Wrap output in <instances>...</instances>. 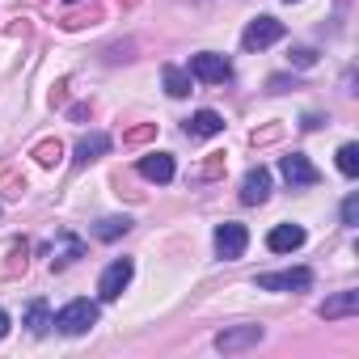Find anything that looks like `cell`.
Instances as JSON below:
<instances>
[{
    "label": "cell",
    "mask_w": 359,
    "mask_h": 359,
    "mask_svg": "<svg viewBox=\"0 0 359 359\" xmlns=\"http://www.w3.org/2000/svg\"><path fill=\"white\" fill-rule=\"evenodd\" d=\"M51 325H55L64 338H81V334H89V330L97 325V304H93V300H68V304L51 317Z\"/></svg>",
    "instance_id": "cell-1"
},
{
    "label": "cell",
    "mask_w": 359,
    "mask_h": 359,
    "mask_svg": "<svg viewBox=\"0 0 359 359\" xmlns=\"http://www.w3.org/2000/svg\"><path fill=\"white\" fill-rule=\"evenodd\" d=\"M258 292H309L313 287V271L309 266H292V271H266L254 279Z\"/></svg>",
    "instance_id": "cell-2"
},
{
    "label": "cell",
    "mask_w": 359,
    "mask_h": 359,
    "mask_svg": "<svg viewBox=\"0 0 359 359\" xmlns=\"http://www.w3.org/2000/svg\"><path fill=\"white\" fill-rule=\"evenodd\" d=\"M212 245H216V254H220L224 262H237V258L245 254V245H250V233H245V224H237V220H224V224H216V233H212Z\"/></svg>",
    "instance_id": "cell-3"
},
{
    "label": "cell",
    "mask_w": 359,
    "mask_h": 359,
    "mask_svg": "<svg viewBox=\"0 0 359 359\" xmlns=\"http://www.w3.org/2000/svg\"><path fill=\"white\" fill-rule=\"evenodd\" d=\"M283 34H287V30H283L279 18H254V22L245 26V34H241V47H245V51H266V47H275Z\"/></svg>",
    "instance_id": "cell-4"
},
{
    "label": "cell",
    "mask_w": 359,
    "mask_h": 359,
    "mask_svg": "<svg viewBox=\"0 0 359 359\" xmlns=\"http://www.w3.org/2000/svg\"><path fill=\"white\" fill-rule=\"evenodd\" d=\"M279 173L287 177V187H292V191H300V187H317V182H321L317 165H313L304 152H287V156H279Z\"/></svg>",
    "instance_id": "cell-5"
},
{
    "label": "cell",
    "mask_w": 359,
    "mask_h": 359,
    "mask_svg": "<svg viewBox=\"0 0 359 359\" xmlns=\"http://www.w3.org/2000/svg\"><path fill=\"white\" fill-rule=\"evenodd\" d=\"M131 275H135V262H131V258H114V262L102 271V279H97V292H102V300H118V296L127 292Z\"/></svg>",
    "instance_id": "cell-6"
},
{
    "label": "cell",
    "mask_w": 359,
    "mask_h": 359,
    "mask_svg": "<svg viewBox=\"0 0 359 359\" xmlns=\"http://www.w3.org/2000/svg\"><path fill=\"white\" fill-rule=\"evenodd\" d=\"M191 76L203 81V85H220V81L233 76V64H229L224 55H216V51H199V55L191 60Z\"/></svg>",
    "instance_id": "cell-7"
},
{
    "label": "cell",
    "mask_w": 359,
    "mask_h": 359,
    "mask_svg": "<svg viewBox=\"0 0 359 359\" xmlns=\"http://www.w3.org/2000/svg\"><path fill=\"white\" fill-rule=\"evenodd\" d=\"M262 338H266V330H262V325H229V330H220V334H216V351H220V355H233V351L258 346Z\"/></svg>",
    "instance_id": "cell-8"
},
{
    "label": "cell",
    "mask_w": 359,
    "mask_h": 359,
    "mask_svg": "<svg viewBox=\"0 0 359 359\" xmlns=\"http://www.w3.org/2000/svg\"><path fill=\"white\" fill-rule=\"evenodd\" d=\"M271 199V169H250L245 177H241V203H250V208H258V203H266Z\"/></svg>",
    "instance_id": "cell-9"
},
{
    "label": "cell",
    "mask_w": 359,
    "mask_h": 359,
    "mask_svg": "<svg viewBox=\"0 0 359 359\" xmlns=\"http://www.w3.org/2000/svg\"><path fill=\"white\" fill-rule=\"evenodd\" d=\"M173 173H177V165H173V156L169 152H144L140 156V177H148V182H173Z\"/></svg>",
    "instance_id": "cell-10"
},
{
    "label": "cell",
    "mask_w": 359,
    "mask_h": 359,
    "mask_svg": "<svg viewBox=\"0 0 359 359\" xmlns=\"http://www.w3.org/2000/svg\"><path fill=\"white\" fill-rule=\"evenodd\" d=\"M182 131H187L191 140H212V135L224 131V118H220L216 110H195V114L182 123Z\"/></svg>",
    "instance_id": "cell-11"
},
{
    "label": "cell",
    "mask_w": 359,
    "mask_h": 359,
    "mask_svg": "<svg viewBox=\"0 0 359 359\" xmlns=\"http://www.w3.org/2000/svg\"><path fill=\"white\" fill-rule=\"evenodd\" d=\"M304 245V229L300 224H275L271 233H266V250L271 254H292V250H300Z\"/></svg>",
    "instance_id": "cell-12"
},
{
    "label": "cell",
    "mask_w": 359,
    "mask_h": 359,
    "mask_svg": "<svg viewBox=\"0 0 359 359\" xmlns=\"http://www.w3.org/2000/svg\"><path fill=\"white\" fill-rule=\"evenodd\" d=\"M325 321H338V317H355L359 313V292L355 287H346V292H334L330 300H321V309H317Z\"/></svg>",
    "instance_id": "cell-13"
},
{
    "label": "cell",
    "mask_w": 359,
    "mask_h": 359,
    "mask_svg": "<svg viewBox=\"0 0 359 359\" xmlns=\"http://www.w3.org/2000/svg\"><path fill=\"white\" fill-rule=\"evenodd\" d=\"M110 148H114V140H110L106 131H93V135H81V140H76V156H72V161H76V165H89V161L106 156Z\"/></svg>",
    "instance_id": "cell-14"
},
{
    "label": "cell",
    "mask_w": 359,
    "mask_h": 359,
    "mask_svg": "<svg viewBox=\"0 0 359 359\" xmlns=\"http://www.w3.org/2000/svg\"><path fill=\"white\" fill-rule=\"evenodd\" d=\"M161 76H165V93H169V97H187V93H191V81H195L187 68H173V64H165Z\"/></svg>",
    "instance_id": "cell-15"
},
{
    "label": "cell",
    "mask_w": 359,
    "mask_h": 359,
    "mask_svg": "<svg viewBox=\"0 0 359 359\" xmlns=\"http://www.w3.org/2000/svg\"><path fill=\"white\" fill-rule=\"evenodd\" d=\"M127 233H131V220H127V216H106V220L93 224V237H97V241H118V237H127Z\"/></svg>",
    "instance_id": "cell-16"
},
{
    "label": "cell",
    "mask_w": 359,
    "mask_h": 359,
    "mask_svg": "<svg viewBox=\"0 0 359 359\" xmlns=\"http://www.w3.org/2000/svg\"><path fill=\"white\" fill-rule=\"evenodd\" d=\"M26 325H30V334H39V338H43V334L51 330V309H47L43 300H34V304L26 309Z\"/></svg>",
    "instance_id": "cell-17"
},
{
    "label": "cell",
    "mask_w": 359,
    "mask_h": 359,
    "mask_svg": "<svg viewBox=\"0 0 359 359\" xmlns=\"http://www.w3.org/2000/svg\"><path fill=\"white\" fill-rule=\"evenodd\" d=\"M338 173H342V177H355V173H359V148H355V144H342V148H338Z\"/></svg>",
    "instance_id": "cell-18"
},
{
    "label": "cell",
    "mask_w": 359,
    "mask_h": 359,
    "mask_svg": "<svg viewBox=\"0 0 359 359\" xmlns=\"http://www.w3.org/2000/svg\"><path fill=\"white\" fill-rule=\"evenodd\" d=\"M34 156H39V165H55V161L64 156V148H60L55 140H47V144H39V148H34Z\"/></svg>",
    "instance_id": "cell-19"
},
{
    "label": "cell",
    "mask_w": 359,
    "mask_h": 359,
    "mask_svg": "<svg viewBox=\"0 0 359 359\" xmlns=\"http://www.w3.org/2000/svg\"><path fill=\"white\" fill-rule=\"evenodd\" d=\"M342 224H346V229L359 224V195H346V199H342Z\"/></svg>",
    "instance_id": "cell-20"
},
{
    "label": "cell",
    "mask_w": 359,
    "mask_h": 359,
    "mask_svg": "<svg viewBox=\"0 0 359 359\" xmlns=\"http://www.w3.org/2000/svg\"><path fill=\"white\" fill-rule=\"evenodd\" d=\"M287 60H292L296 68H313V64H317V51H313V47H296Z\"/></svg>",
    "instance_id": "cell-21"
},
{
    "label": "cell",
    "mask_w": 359,
    "mask_h": 359,
    "mask_svg": "<svg viewBox=\"0 0 359 359\" xmlns=\"http://www.w3.org/2000/svg\"><path fill=\"white\" fill-rule=\"evenodd\" d=\"M296 81H287V76H271V93H287Z\"/></svg>",
    "instance_id": "cell-22"
},
{
    "label": "cell",
    "mask_w": 359,
    "mask_h": 359,
    "mask_svg": "<svg viewBox=\"0 0 359 359\" xmlns=\"http://www.w3.org/2000/svg\"><path fill=\"white\" fill-rule=\"evenodd\" d=\"M5 334H9V313L0 309V338H5Z\"/></svg>",
    "instance_id": "cell-23"
},
{
    "label": "cell",
    "mask_w": 359,
    "mask_h": 359,
    "mask_svg": "<svg viewBox=\"0 0 359 359\" xmlns=\"http://www.w3.org/2000/svg\"><path fill=\"white\" fill-rule=\"evenodd\" d=\"M68 5H76V0H68Z\"/></svg>",
    "instance_id": "cell-24"
}]
</instances>
